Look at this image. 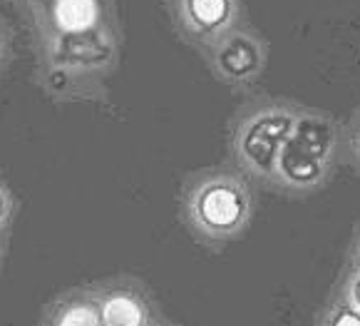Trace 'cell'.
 Masks as SVG:
<instances>
[{
    "instance_id": "cell-2",
    "label": "cell",
    "mask_w": 360,
    "mask_h": 326,
    "mask_svg": "<svg viewBox=\"0 0 360 326\" xmlns=\"http://www.w3.org/2000/svg\"><path fill=\"white\" fill-rule=\"evenodd\" d=\"M251 192L238 177L217 172L204 175L186 194V220L209 242L233 239L249 227Z\"/></svg>"
},
{
    "instance_id": "cell-1",
    "label": "cell",
    "mask_w": 360,
    "mask_h": 326,
    "mask_svg": "<svg viewBox=\"0 0 360 326\" xmlns=\"http://www.w3.org/2000/svg\"><path fill=\"white\" fill-rule=\"evenodd\" d=\"M338 150V127L323 113L298 110L291 137L281 147L274 182L291 192H311L328 180Z\"/></svg>"
},
{
    "instance_id": "cell-12",
    "label": "cell",
    "mask_w": 360,
    "mask_h": 326,
    "mask_svg": "<svg viewBox=\"0 0 360 326\" xmlns=\"http://www.w3.org/2000/svg\"><path fill=\"white\" fill-rule=\"evenodd\" d=\"M11 212H13V202L8 189L0 184V230H6V225L11 222Z\"/></svg>"
},
{
    "instance_id": "cell-9",
    "label": "cell",
    "mask_w": 360,
    "mask_h": 326,
    "mask_svg": "<svg viewBox=\"0 0 360 326\" xmlns=\"http://www.w3.org/2000/svg\"><path fill=\"white\" fill-rule=\"evenodd\" d=\"M53 23L60 32H82L100 23L97 0H55Z\"/></svg>"
},
{
    "instance_id": "cell-5",
    "label": "cell",
    "mask_w": 360,
    "mask_h": 326,
    "mask_svg": "<svg viewBox=\"0 0 360 326\" xmlns=\"http://www.w3.org/2000/svg\"><path fill=\"white\" fill-rule=\"evenodd\" d=\"M214 70L231 85H249L264 73L266 50L249 32L224 35L214 48Z\"/></svg>"
},
{
    "instance_id": "cell-15",
    "label": "cell",
    "mask_w": 360,
    "mask_h": 326,
    "mask_svg": "<svg viewBox=\"0 0 360 326\" xmlns=\"http://www.w3.org/2000/svg\"><path fill=\"white\" fill-rule=\"evenodd\" d=\"M358 254H360V230H358Z\"/></svg>"
},
{
    "instance_id": "cell-14",
    "label": "cell",
    "mask_w": 360,
    "mask_h": 326,
    "mask_svg": "<svg viewBox=\"0 0 360 326\" xmlns=\"http://www.w3.org/2000/svg\"><path fill=\"white\" fill-rule=\"evenodd\" d=\"M0 58H3V35H0Z\"/></svg>"
},
{
    "instance_id": "cell-10",
    "label": "cell",
    "mask_w": 360,
    "mask_h": 326,
    "mask_svg": "<svg viewBox=\"0 0 360 326\" xmlns=\"http://www.w3.org/2000/svg\"><path fill=\"white\" fill-rule=\"evenodd\" d=\"M318 326H360V311L350 301H345L343 296H338L321 314Z\"/></svg>"
},
{
    "instance_id": "cell-7",
    "label": "cell",
    "mask_w": 360,
    "mask_h": 326,
    "mask_svg": "<svg viewBox=\"0 0 360 326\" xmlns=\"http://www.w3.org/2000/svg\"><path fill=\"white\" fill-rule=\"evenodd\" d=\"M43 326H105L100 314V299L97 291H72L60 296L45 311Z\"/></svg>"
},
{
    "instance_id": "cell-16",
    "label": "cell",
    "mask_w": 360,
    "mask_h": 326,
    "mask_svg": "<svg viewBox=\"0 0 360 326\" xmlns=\"http://www.w3.org/2000/svg\"><path fill=\"white\" fill-rule=\"evenodd\" d=\"M152 326H165V324H157V321H154V324Z\"/></svg>"
},
{
    "instance_id": "cell-3",
    "label": "cell",
    "mask_w": 360,
    "mask_h": 326,
    "mask_svg": "<svg viewBox=\"0 0 360 326\" xmlns=\"http://www.w3.org/2000/svg\"><path fill=\"white\" fill-rule=\"evenodd\" d=\"M298 107L288 102H264L254 107L233 127V157L238 167L259 180H274L281 147L291 137Z\"/></svg>"
},
{
    "instance_id": "cell-8",
    "label": "cell",
    "mask_w": 360,
    "mask_h": 326,
    "mask_svg": "<svg viewBox=\"0 0 360 326\" xmlns=\"http://www.w3.org/2000/svg\"><path fill=\"white\" fill-rule=\"evenodd\" d=\"M233 0H181V18L196 35H219L233 20Z\"/></svg>"
},
{
    "instance_id": "cell-4",
    "label": "cell",
    "mask_w": 360,
    "mask_h": 326,
    "mask_svg": "<svg viewBox=\"0 0 360 326\" xmlns=\"http://www.w3.org/2000/svg\"><path fill=\"white\" fill-rule=\"evenodd\" d=\"M115 60V40L107 27H90L82 32H60L53 45V63L58 73L100 70Z\"/></svg>"
},
{
    "instance_id": "cell-13",
    "label": "cell",
    "mask_w": 360,
    "mask_h": 326,
    "mask_svg": "<svg viewBox=\"0 0 360 326\" xmlns=\"http://www.w3.org/2000/svg\"><path fill=\"white\" fill-rule=\"evenodd\" d=\"M353 144H355V155H358V160H360V130H358V134H355Z\"/></svg>"
},
{
    "instance_id": "cell-6",
    "label": "cell",
    "mask_w": 360,
    "mask_h": 326,
    "mask_svg": "<svg viewBox=\"0 0 360 326\" xmlns=\"http://www.w3.org/2000/svg\"><path fill=\"white\" fill-rule=\"evenodd\" d=\"M105 326H152V306L147 296L132 287H110L97 291Z\"/></svg>"
},
{
    "instance_id": "cell-11",
    "label": "cell",
    "mask_w": 360,
    "mask_h": 326,
    "mask_svg": "<svg viewBox=\"0 0 360 326\" xmlns=\"http://www.w3.org/2000/svg\"><path fill=\"white\" fill-rule=\"evenodd\" d=\"M343 299L350 301V304H353L355 309L360 311V267H355L353 272L348 274V279H345V284H343Z\"/></svg>"
}]
</instances>
